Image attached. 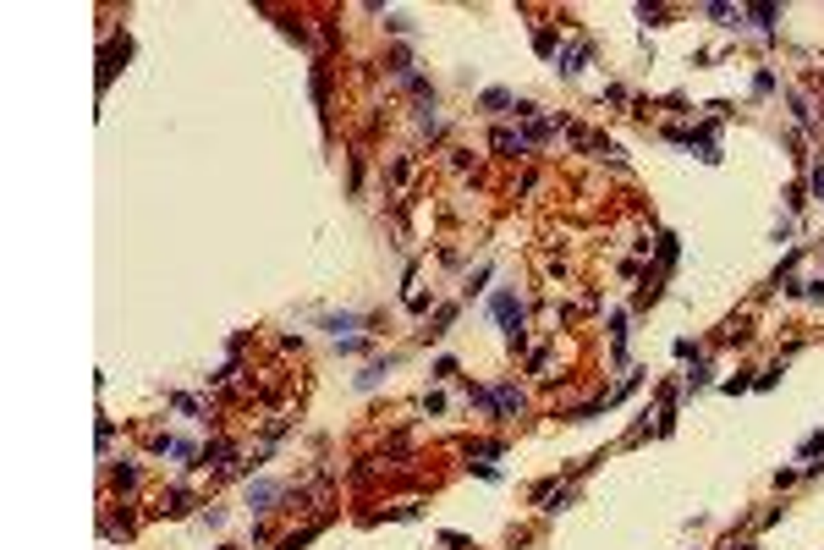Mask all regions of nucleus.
I'll list each match as a JSON object with an SVG mask.
<instances>
[{"instance_id":"nucleus-1","label":"nucleus","mask_w":824,"mask_h":550,"mask_svg":"<svg viewBox=\"0 0 824 550\" xmlns=\"http://www.w3.org/2000/svg\"><path fill=\"white\" fill-rule=\"evenodd\" d=\"M494 319L506 325V336H511V341H522V303H516L511 292H500V297H494Z\"/></svg>"},{"instance_id":"nucleus-2","label":"nucleus","mask_w":824,"mask_h":550,"mask_svg":"<svg viewBox=\"0 0 824 550\" xmlns=\"http://www.w3.org/2000/svg\"><path fill=\"white\" fill-rule=\"evenodd\" d=\"M396 363H401V358H379V363H369V369H363V374H357V391H374V385L385 380V374H391Z\"/></svg>"},{"instance_id":"nucleus-3","label":"nucleus","mask_w":824,"mask_h":550,"mask_svg":"<svg viewBox=\"0 0 824 550\" xmlns=\"http://www.w3.org/2000/svg\"><path fill=\"white\" fill-rule=\"evenodd\" d=\"M494 407L500 413H522V391L516 385H494Z\"/></svg>"},{"instance_id":"nucleus-4","label":"nucleus","mask_w":824,"mask_h":550,"mask_svg":"<svg viewBox=\"0 0 824 550\" xmlns=\"http://www.w3.org/2000/svg\"><path fill=\"white\" fill-rule=\"evenodd\" d=\"M281 495V485H253L247 490V507H259V512H269V501Z\"/></svg>"},{"instance_id":"nucleus-5","label":"nucleus","mask_w":824,"mask_h":550,"mask_svg":"<svg viewBox=\"0 0 824 550\" xmlns=\"http://www.w3.org/2000/svg\"><path fill=\"white\" fill-rule=\"evenodd\" d=\"M357 325H363L357 314H330L325 319V330H335V336H341V330H357Z\"/></svg>"},{"instance_id":"nucleus-6","label":"nucleus","mask_w":824,"mask_h":550,"mask_svg":"<svg viewBox=\"0 0 824 550\" xmlns=\"http://www.w3.org/2000/svg\"><path fill=\"white\" fill-rule=\"evenodd\" d=\"M819 451H824V429H813V435L797 446V457H819Z\"/></svg>"},{"instance_id":"nucleus-7","label":"nucleus","mask_w":824,"mask_h":550,"mask_svg":"<svg viewBox=\"0 0 824 550\" xmlns=\"http://www.w3.org/2000/svg\"><path fill=\"white\" fill-rule=\"evenodd\" d=\"M506 105H511V94H506V88H489V94H484V110H506Z\"/></svg>"},{"instance_id":"nucleus-8","label":"nucleus","mask_w":824,"mask_h":550,"mask_svg":"<svg viewBox=\"0 0 824 550\" xmlns=\"http://www.w3.org/2000/svg\"><path fill=\"white\" fill-rule=\"evenodd\" d=\"M494 149H500V154H522V138H511V132H494Z\"/></svg>"},{"instance_id":"nucleus-9","label":"nucleus","mask_w":824,"mask_h":550,"mask_svg":"<svg viewBox=\"0 0 824 550\" xmlns=\"http://www.w3.org/2000/svg\"><path fill=\"white\" fill-rule=\"evenodd\" d=\"M747 17H753V22H759V28H764V33H769V22H775V6H753V11H747Z\"/></svg>"},{"instance_id":"nucleus-10","label":"nucleus","mask_w":824,"mask_h":550,"mask_svg":"<svg viewBox=\"0 0 824 550\" xmlns=\"http://www.w3.org/2000/svg\"><path fill=\"white\" fill-rule=\"evenodd\" d=\"M456 374V358H434V380H451Z\"/></svg>"},{"instance_id":"nucleus-11","label":"nucleus","mask_w":824,"mask_h":550,"mask_svg":"<svg viewBox=\"0 0 824 550\" xmlns=\"http://www.w3.org/2000/svg\"><path fill=\"white\" fill-rule=\"evenodd\" d=\"M687 385H693V391H703V385H709V363H698V369L687 374Z\"/></svg>"},{"instance_id":"nucleus-12","label":"nucleus","mask_w":824,"mask_h":550,"mask_svg":"<svg viewBox=\"0 0 824 550\" xmlns=\"http://www.w3.org/2000/svg\"><path fill=\"white\" fill-rule=\"evenodd\" d=\"M813 193H819V204H824V166H813Z\"/></svg>"}]
</instances>
